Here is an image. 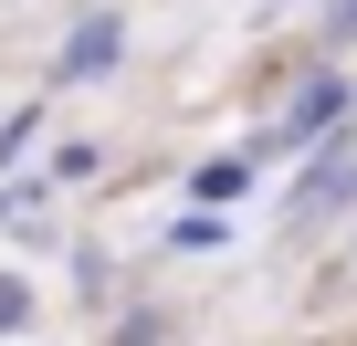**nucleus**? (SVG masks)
Segmentation results:
<instances>
[{"label":"nucleus","instance_id":"f257e3e1","mask_svg":"<svg viewBox=\"0 0 357 346\" xmlns=\"http://www.w3.org/2000/svg\"><path fill=\"white\" fill-rule=\"evenodd\" d=\"M105 63H116V22H84V32L63 42V63H53V84H95Z\"/></svg>","mask_w":357,"mask_h":346},{"label":"nucleus","instance_id":"7ed1b4c3","mask_svg":"<svg viewBox=\"0 0 357 346\" xmlns=\"http://www.w3.org/2000/svg\"><path fill=\"white\" fill-rule=\"evenodd\" d=\"M22 315H32V294H22V283H0V336H11Z\"/></svg>","mask_w":357,"mask_h":346},{"label":"nucleus","instance_id":"f03ea898","mask_svg":"<svg viewBox=\"0 0 357 346\" xmlns=\"http://www.w3.org/2000/svg\"><path fill=\"white\" fill-rule=\"evenodd\" d=\"M336 105H347V84L326 74V84H305V105H294V136H315V126H336Z\"/></svg>","mask_w":357,"mask_h":346}]
</instances>
